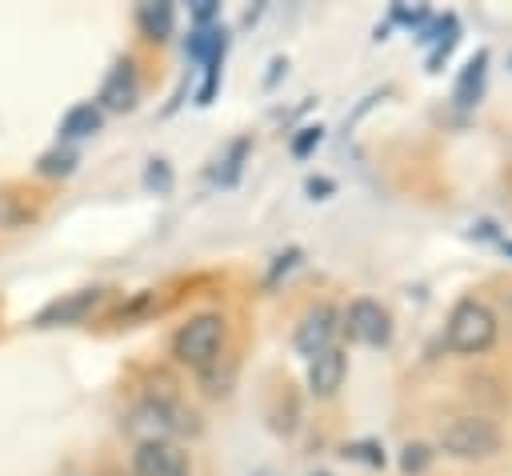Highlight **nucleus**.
Instances as JSON below:
<instances>
[{
	"instance_id": "obj_1",
	"label": "nucleus",
	"mask_w": 512,
	"mask_h": 476,
	"mask_svg": "<svg viewBox=\"0 0 512 476\" xmlns=\"http://www.w3.org/2000/svg\"><path fill=\"white\" fill-rule=\"evenodd\" d=\"M500 336V316L492 304L476 300V296H464L452 312H448V324H444V340L456 356H480L496 344Z\"/></svg>"
},
{
	"instance_id": "obj_2",
	"label": "nucleus",
	"mask_w": 512,
	"mask_h": 476,
	"mask_svg": "<svg viewBox=\"0 0 512 476\" xmlns=\"http://www.w3.org/2000/svg\"><path fill=\"white\" fill-rule=\"evenodd\" d=\"M504 444L500 436V424L480 416V412H464V416H452L444 428H440V448L456 460H488L496 456Z\"/></svg>"
},
{
	"instance_id": "obj_3",
	"label": "nucleus",
	"mask_w": 512,
	"mask_h": 476,
	"mask_svg": "<svg viewBox=\"0 0 512 476\" xmlns=\"http://www.w3.org/2000/svg\"><path fill=\"white\" fill-rule=\"evenodd\" d=\"M224 336H228V324L220 312H196L172 332V356H176V364H188L200 372L208 360L220 356Z\"/></svg>"
},
{
	"instance_id": "obj_4",
	"label": "nucleus",
	"mask_w": 512,
	"mask_h": 476,
	"mask_svg": "<svg viewBox=\"0 0 512 476\" xmlns=\"http://www.w3.org/2000/svg\"><path fill=\"white\" fill-rule=\"evenodd\" d=\"M340 328H344L348 340L368 344V348H380V344L392 340V316H388V308H384L380 300H372V296H356V300L348 304V312L340 316Z\"/></svg>"
},
{
	"instance_id": "obj_5",
	"label": "nucleus",
	"mask_w": 512,
	"mask_h": 476,
	"mask_svg": "<svg viewBox=\"0 0 512 476\" xmlns=\"http://www.w3.org/2000/svg\"><path fill=\"white\" fill-rule=\"evenodd\" d=\"M136 476H192L188 452L176 440H140L132 452Z\"/></svg>"
},
{
	"instance_id": "obj_6",
	"label": "nucleus",
	"mask_w": 512,
	"mask_h": 476,
	"mask_svg": "<svg viewBox=\"0 0 512 476\" xmlns=\"http://www.w3.org/2000/svg\"><path fill=\"white\" fill-rule=\"evenodd\" d=\"M336 332H340V312H336L332 304H312V308L304 312V320L296 324L292 344H296V352H304V356L312 360L316 352L332 348V336H336Z\"/></svg>"
},
{
	"instance_id": "obj_7",
	"label": "nucleus",
	"mask_w": 512,
	"mask_h": 476,
	"mask_svg": "<svg viewBox=\"0 0 512 476\" xmlns=\"http://www.w3.org/2000/svg\"><path fill=\"white\" fill-rule=\"evenodd\" d=\"M104 300V288H76V292H64L60 300H52V304H44L36 316H32V324L36 328H60V324H80L96 304Z\"/></svg>"
},
{
	"instance_id": "obj_8",
	"label": "nucleus",
	"mask_w": 512,
	"mask_h": 476,
	"mask_svg": "<svg viewBox=\"0 0 512 476\" xmlns=\"http://www.w3.org/2000/svg\"><path fill=\"white\" fill-rule=\"evenodd\" d=\"M344 376H348V352L344 348H324V352H316L312 360H308V392L316 396V400H328V396H336L340 388H344Z\"/></svg>"
},
{
	"instance_id": "obj_9",
	"label": "nucleus",
	"mask_w": 512,
	"mask_h": 476,
	"mask_svg": "<svg viewBox=\"0 0 512 476\" xmlns=\"http://www.w3.org/2000/svg\"><path fill=\"white\" fill-rule=\"evenodd\" d=\"M416 40L428 44V72H436V68L452 56V48H456V40H460V20H456V12L428 16V24L416 28Z\"/></svg>"
},
{
	"instance_id": "obj_10",
	"label": "nucleus",
	"mask_w": 512,
	"mask_h": 476,
	"mask_svg": "<svg viewBox=\"0 0 512 476\" xmlns=\"http://www.w3.org/2000/svg\"><path fill=\"white\" fill-rule=\"evenodd\" d=\"M136 96H140V80H136V64L132 60H120L104 84H100V104L112 108V112H132L136 108Z\"/></svg>"
},
{
	"instance_id": "obj_11",
	"label": "nucleus",
	"mask_w": 512,
	"mask_h": 476,
	"mask_svg": "<svg viewBox=\"0 0 512 476\" xmlns=\"http://www.w3.org/2000/svg\"><path fill=\"white\" fill-rule=\"evenodd\" d=\"M484 80H488V48H476V56H468V64L456 76V104L472 108L484 96Z\"/></svg>"
},
{
	"instance_id": "obj_12",
	"label": "nucleus",
	"mask_w": 512,
	"mask_h": 476,
	"mask_svg": "<svg viewBox=\"0 0 512 476\" xmlns=\"http://www.w3.org/2000/svg\"><path fill=\"white\" fill-rule=\"evenodd\" d=\"M100 124H104L100 104L84 100V104H72V108L64 112V120H60V136H64V140H84V136H96Z\"/></svg>"
},
{
	"instance_id": "obj_13",
	"label": "nucleus",
	"mask_w": 512,
	"mask_h": 476,
	"mask_svg": "<svg viewBox=\"0 0 512 476\" xmlns=\"http://www.w3.org/2000/svg\"><path fill=\"white\" fill-rule=\"evenodd\" d=\"M184 48H188V56L200 60V64H220V60H224V48H228V32L216 28V24L192 28V36H188Z\"/></svg>"
},
{
	"instance_id": "obj_14",
	"label": "nucleus",
	"mask_w": 512,
	"mask_h": 476,
	"mask_svg": "<svg viewBox=\"0 0 512 476\" xmlns=\"http://www.w3.org/2000/svg\"><path fill=\"white\" fill-rule=\"evenodd\" d=\"M136 24L148 40H168L172 28H176V8L168 0H156V4H140L136 8Z\"/></svg>"
},
{
	"instance_id": "obj_15",
	"label": "nucleus",
	"mask_w": 512,
	"mask_h": 476,
	"mask_svg": "<svg viewBox=\"0 0 512 476\" xmlns=\"http://www.w3.org/2000/svg\"><path fill=\"white\" fill-rule=\"evenodd\" d=\"M236 356H216V360H208L204 368H200V388L208 392V396H228L232 392V384H236Z\"/></svg>"
},
{
	"instance_id": "obj_16",
	"label": "nucleus",
	"mask_w": 512,
	"mask_h": 476,
	"mask_svg": "<svg viewBox=\"0 0 512 476\" xmlns=\"http://www.w3.org/2000/svg\"><path fill=\"white\" fill-rule=\"evenodd\" d=\"M248 148H252V140H248V136L232 140V144L224 148V156H216L212 180H216V184H236V180H240V168H244V160H248Z\"/></svg>"
},
{
	"instance_id": "obj_17",
	"label": "nucleus",
	"mask_w": 512,
	"mask_h": 476,
	"mask_svg": "<svg viewBox=\"0 0 512 476\" xmlns=\"http://www.w3.org/2000/svg\"><path fill=\"white\" fill-rule=\"evenodd\" d=\"M76 152L72 148H52V152H44L40 160H36V172L40 176H72L76 172Z\"/></svg>"
},
{
	"instance_id": "obj_18",
	"label": "nucleus",
	"mask_w": 512,
	"mask_h": 476,
	"mask_svg": "<svg viewBox=\"0 0 512 476\" xmlns=\"http://www.w3.org/2000/svg\"><path fill=\"white\" fill-rule=\"evenodd\" d=\"M428 464H432V448H428V444L412 440V444H404V448H400V468H404L408 476L428 472Z\"/></svg>"
},
{
	"instance_id": "obj_19",
	"label": "nucleus",
	"mask_w": 512,
	"mask_h": 476,
	"mask_svg": "<svg viewBox=\"0 0 512 476\" xmlns=\"http://www.w3.org/2000/svg\"><path fill=\"white\" fill-rule=\"evenodd\" d=\"M28 220H32V208L0 188V228H20V224H28Z\"/></svg>"
},
{
	"instance_id": "obj_20",
	"label": "nucleus",
	"mask_w": 512,
	"mask_h": 476,
	"mask_svg": "<svg viewBox=\"0 0 512 476\" xmlns=\"http://www.w3.org/2000/svg\"><path fill=\"white\" fill-rule=\"evenodd\" d=\"M172 168H168V160H148V168H144V188L148 192H156V196H168L172 192Z\"/></svg>"
},
{
	"instance_id": "obj_21",
	"label": "nucleus",
	"mask_w": 512,
	"mask_h": 476,
	"mask_svg": "<svg viewBox=\"0 0 512 476\" xmlns=\"http://www.w3.org/2000/svg\"><path fill=\"white\" fill-rule=\"evenodd\" d=\"M300 256H304L300 248H284V252L272 260V268H268V276H264V288H276V284H280V276H288V272L300 264Z\"/></svg>"
},
{
	"instance_id": "obj_22",
	"label": "nucleus",
	"mask_w": 512,
	"mask_h": 476,
	"mask_svg": "<svg viewBox=\"0 0 512 476\" xmlns=\"http://www.w3.org/2000/svg\"><path fill=\"white\" fill-rule=\"evenodd\" d=\"M396 24H404V28H424L428 24V8L424 4H392V12H388Z\"/></svg>"
},
{
	"instance_id": "obj_23",
	"label": "nucleus",
	"mask_w": 512,
	"mask_h": 476,
	"mask_svg": "<svg viewBox=\"0 0 512 476\" xmlns=\"http://www.w3.org/2000/svg\"><path fill=\"white\" fill-rule=\"evenodd\" d=\"M320 140H324V128H320V124H304V128L292 136V144H288V148H292V156H308Z\"/></svg>"
},
{
	"instance_id": "obj_24",
	"label": "nucleus",
	"mask_w": 512,
	"mask_h": 476,
	"mask_svg": "<svg viewBox=\"0 0 512 476\" xmlns=\"http://www.w3.org/2000/svg\"><path fill=\"white\" fill-rule=\"evenodd\" d=\"M344 456H352V460H364V464H384V452H380V444L376 440H360V444H352V448H344Z\"/></svg>"
},
{
	"instance_id": "obj_25",
	"label": "nucleus",
	"mask_w": 512,
	"mask_h": 476,
	"mask_svg": "<svg viewBox=\"0 0 512 476\" xmlns=\"http://www.w3.org/2000/svg\"><path fill=\"white\" fill-rule=\"evenodd\" d=\"M216 12H220L216 0H200V4H192V20H196V28H208V24L216 20Z\"/></svg>"
},
{
	"instance_id": "obj_26",
	"label": "nucleus",
	"mask_w": 512,
	"mask_h": 476,
	"mask_svg": "<svg viewBox=\"0 0 512 476\" xmlns=\"http://www.w3.org/2000/svg\"><path fill=\"white\" fill-rule=\"evenodd\" d=\"M304 188H308L316 200H324V196H332V192H336V184H332L328 176H308V184H304Z\"/></svg>"
},
{
	"instance_id": "obj_27",
	"label": "nucleus",
	"mask_w": 512,
	"mask_h": 476,
	"mask_svg": "<svg viewBox=\"0 0 512 476\" xmlns=\"http://www.w3.org/2000/svg\"><path fill=\"white\" fill-rule=\"evenodd\" d=\"M268 68H272V72H268V80H264V84H276V76H280V68H288V60H284V56H276Z\"/></svg>"
},
{
	"instance_id": "obj_28",
	"label": "nucleus",
	"mask_w": 512,
	"mask_h": 476,
	"mask_svg": "<svg viewBox=\"0 0 512 476\" xmlns=\"http://www.w3.org/2000/svg\"><path fill=\"white\" fill-rule=\"evenodd\" d=\"M500 312H504V320H508V328H512V288L500 296Z\"/></svg>"
},
{
	"instance_id": "obj_29",
	"label": "nucleus",
	"mask_w": 512,
	"mask_h": 476,
	"mask_svg": "<svg viewBox=\"0 0 512 476\" xmlns=\"http://www.w3.org/2000/svg\"><path fill=\"white\" fill-rule=\"evenodd\" d=\"M504 252H508V256H512V240H508V244H504Z\"/></svg>"
}]
</instances>
